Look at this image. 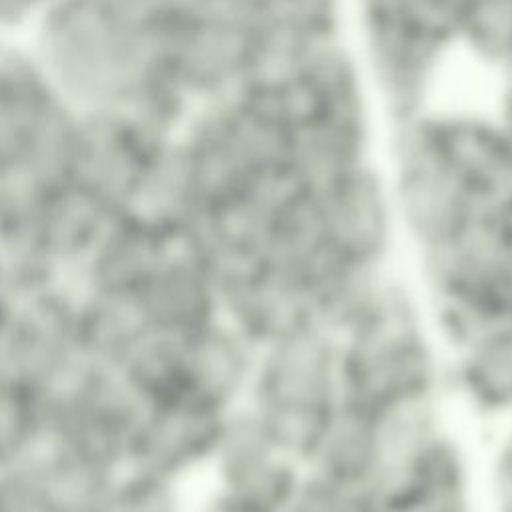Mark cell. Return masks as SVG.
<instances>
[{
    "instance_id": "6da1fadb",
    "label": "cell",
    "mask_w": 512,
    "mask_h": 512,
    "mask_svg": "<svg viewBox=\"0 0 512 512\" xmlns=\"http://www.w3.org/2000/svg\"><path fill=\"white\" fill-rule=\"evenodd\" d=\"M82 364L76 284L48 280L16 292L0 322V374L48 396Z\"/></svg>"
},
{
    "instance_id": "7a4b0ae2",
    "label": "cell",
    "mask_w": 512,
    "mask_h": 512,
    "mask_svg": "<svg viewBox=\"0 0 512 512\" xmlns=\"http://www.w3.org/2000/svg\"><path fill=\"white\" fill-rule=\"evenodd\" d=\"M44 400V442L124 468L146 404L116 366L84 362Z\"/></svg>"
},
{
    "instance_id": "3957f363",
    "label": "cell",
    "mask_w": 512,
    "mask_h": 512,
    "mask_svg": "<svg viewBox=\"0 0 512 512\" xmlns=\"http://www.w3.org/2000/svg\"><path fill=\"white\" fill-rule=\"evenodd\" d=\"M170 240L138 214L116 212L72 282L86 292L138 294L168 256Z\"/></svg>"
},
{
    "instance_id": "277c9868",
    "label": "cell",
    "mask_w": 512,
    "mask_h": 512,
    "mask_svg": "<svg viewBox=\"0 0 512 512\" xmlns=\"http://www.w3.org/2000/svg\"><path fill=\"white\" fill-rule=\"evenodd\" d=\"M114 214L116 210L96 194L42 196L34 218V236L58 278L74 280Z\"/></svg>"
},
{
    "instance_id": "5b68a950",
    "label": "cell",
    "mask_w": 512,
    "mask_h": 512,
    "mask_svg": "<svg viewBox=\"0 0 512 512\" xmlns=\"http://www.w3.org/2000/svg\"><path fill=\"white\" fill-rule=\"evenodd\" d=\"M48 512H102L118 468L44 442L22 464Z\"/></svg>"
},
{
    "instance_id": "8992f818",
    "label": "cell",
    "mask_w": 512,
    "mask_h": 512,
    "mask_svg": "<svg viewBox=\"0 0 512 512\" xmlns=\"http://www.w3.org/2000/svg\"><path fill=\"white\" fill-rule=\"evenodd\" d=\"M148 330L136 294L80 290V348L84 362L118 366Z\"/></svg>"
},
{
    "instance_id": "52a82bcc",
    "label": "cell",
    "mask_w": 512,
    "mask_h": 512,
    "mask_svg": "<svg viewBox=\"0 0 512 512\" xmlns=\"http://www.w3.org/2000/svg\"><path fill=\"white\" fill-rule=\"evenodd\" d=\"M116 368L146 406L184 396L180 336L148 330Z\"/></svg>"
},
{
    "instance_id": "ba28073f",
    "label": "cell",
    "mask_w": 512,
    "mask_h": 512,
    "mask_svg": "<svg viewBox=\"0 0 512 512\" xmlns=\"http://www.w3.org/2000/svg\"><path fill=\"white\" fill-rule=\"evenodd\" d=\"M44 438V396L0 374V470L26 464Z\"/></svg>"
},
{
    "instance_id": "9c48e42d",
    "label": "cell",
    "mask_w": 512,
    "mask_h": 512,
    "mask_svg": "<svg viewBox=\"0 0 512 512\" xmlns=\"http://www.w3.org/2000/svg\"><path fill=\"white\" fill-rule=\"evenodd\" d=\"M102 512H172V480L124 466Z\"/></svg>"
},
{
    "instance_id": "30bf717a",
    "label": "cell",
    "mask_w": 512,
    "mask_h": 512,
    "mask_svg": "<svg viewBox=\"0 0 512 512\" xmlns=\"http://www.w3.org/2000/svg\"><path fill=\"white\" fill-rule=\"evenodd\" d=\"M52 0H0V32L20 30L32 24Z\"/></svg>"
},
{
    "instance_id": "8fae6325",
    "label": "cell",
    "mask_w": 512,
    "mask_h": 512,
    "mask_svg": "<svg viewBox=\"0 0 512 512\" xmlns=\"http://www.w3.org/2000/svg\"><path fill=\"white\" fill-rule=\"evenodd\" d=\"M14 296H16V288H14L12 278H10L6 266H4V262L0 258V322H2L4 314L8 312Z\"/></svg>"
}]
</instances>
